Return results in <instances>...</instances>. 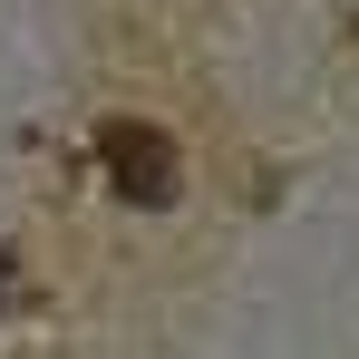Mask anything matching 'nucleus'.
Instances as JSON below:
<instances>
[{"label": "nucleus", "instance_id": "1", "mask_svg": "<svg viewBox=\"0 0 359 359\" xmlns=\"http://www.w3.org/2000/svg\"><path fill=\"white\" fill-rule=\"evenodd\" d=\"M97 165H107V184H117L126 204H175V136L146 117H107L97 126Z\"/></svg>", "mask_w": 359, "mask_h": 359}]
</instances>
